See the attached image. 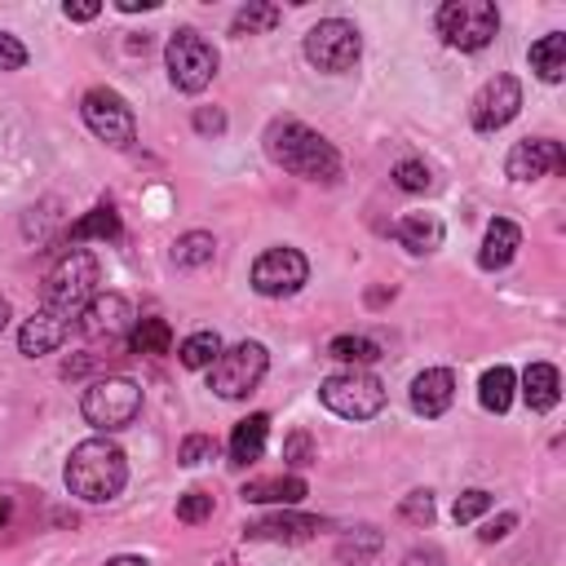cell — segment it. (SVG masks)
<instances>
[{
  "label": "cell",
  "instance_id": "cell-1",
  "mask_svg": "<svg viewBox=\"0 0 566 566\" xmlns=\"http://www.w3.org/2000/svg\"><path fill=\"white\" fill-rule=\"evenodd\" d=\"M265 155L283 172L305 177V181H336L340 177L336 146L323 133H314L310 124H301V119H270V128H265Z\"/></svg>",
  "mask_w": 566,
  "mask_h": 566
},
{
  "label": "cell",
  "instance_id": "cell-2",
  "mask_svg": "<svg viewBox=\"0 0 566 566\" xmlns=\"http://www.w3.org/2000/svg\"><path fill=\"white\" fill-rule=\"evenodd\" d=\"M62 478H66V491L80 495L84 504H106V500H115L124 491L128 460H124L119 442H111L106 433H97V438H84V442L71 447Z\"/></svg>",
  "mask_w": 566,
  "mask_h": 566
},
{
  "label": "cell",
  "instance_id": "cell-3",
  "mask_svg": "<svg viewBox=\"0 0 566 566\" xmlns=\"http://www.w3.org/2000/svg\"><path fill=\"white\" fill-rule=\"evenodd\" d=\"M97 283H102V265L93 252L84 248H71L44 279V292H40V310L49 314H62V318H80L84 305L97 296Z\"/></svg>",
  "mask_w": 566,
  "mask_h": 566
},
{
  "label": "cell",
  "instance_id": "cell-4",
  "mask_svg": "<svg viewBox=\"0 0 566 566\" xmlns=\"http://www.w3.org/2000/svg\"><path fill=\"white\" fill-rule=\"evenodd\" d=\"M80 416L97 429V433H115V429H128L137 416H142V385L128 380V376H102L84 389L80 398Z\"/></svg>",
  "mask_w": 566,
  "mask_h": 566
},
{
  "label": "cell",
  "instance_id": "cell-5",
  "mask_svg": "<svg viewBox=\"0 0 566 566\" xmlns=\"http://www.w3.org/2000/svg\"><path fill=\"white\" fill-rule=\"evenodd\" d=\"M318 402L340 420H371L385 407V380L367 367H345L318 385Z\"/></svg>",
  "mask_w": 566,
  "mask_h": 566
},
{
  "label": "cell",
  "instance_id": "cell-6",
  "mask_svg": "<svg viewBox=\"0 0 566 566\" xmlns=\"http://www.w3.org/2000/svg\"><path fill=\"white\" fill-rule=\"evenodd\" d=\"M500 31V13L491 0H447L438 9V35L442 44L460 49V53H478L495 40Z\"/></svg>",
  "mask_w": 566,
  "mask_h": 566
},
{
  "label": "cell",
  "instance_id": "cell-7",
  "mask_svg": "<svg viewBox=\"0 0 566 566\" xmlns=\"http://www.w3.org/2000/svg\"><path fill=\"white\" fill-rule=\"evenodd\" d=\"M164 66H168L172 88L199 93V88H208L212 75H217V49H212L199 31L181 27V31H172L168 44H164Z\"/></svg>",
  "mask_w": 566,
  "mask_h": 566
},
{
  "label": "cell",
  "instance_id": "cell-8",
  "mask_svg": "<svg viewBox=\"0 0 566 566\" xmlns=\"http://www.w3.org/2000/svg\"><path fill=\"white\" fill-rule=\"evenodd\" d=\"M265 367H270L265 345H261V340H239V345L221 349L217 363L208 367V389H212L217 398H248V394L261 385Z\"/></svg>",
  "mask_w": 566,
  "mask_h": 566
},
{
  "label": "cell",
  "instance_id": "cell-9",
  "mask_svg": "<svg viewBox=\"0 0 566 566\" xmlns=\"http://www.w3.org/2000/svg\"><path fill=\"white\" fill-rule=\"evenodd\" d=\"M363 57V35L345 18H323L305 31V62L327 75H345Z\"/></svg>",
  "mask_w": 566,
  "mask_h": 566
},
{
  "label": "cell",
  "instance_id": "cell-10",
  "mask_svg": "<svg viewBox=\"0 0 566 566\" xmlns=\"http://www.w3.org/2000/svg\"><path fill=\"white\" fill-rule=\"evenodd\" d=\"M80 115H84L88 133L97 142L115 146V150H124V146L137 142V115H133V106L115 88H88L84 102H80Z\"/></svg>",
  "mask_w": 566,
  "mask_h": 566
},
{
  "label": "cell",
  "instance_id": "cell-11",
  "mask_svg": "<svg viewBox=\"0 0 566 566\" xmlns=\"http://www.w3.org/2000/svg\"><path fill=\"white\" fill-rule=\"evenodd\" d=\"M305 279H310V261H305V252H296L287 243L283 248H265L252 261V287L261 296H292V292L305 287Z\"/></svg>",
  "mask_w": 566,
  "mask_h": 566
},
{
  "label": "cell",
  "instance_id": "cell-12",
  "mask_svg": "<svg viewBox=\"0 0 566 566\" xmlns=\"http://www.w3.org/2000/svg\"><path fill=\"white\" fill-rule=\"evenodd\" d=\"M517 111H522V84H517L513 75H491V80L478 88L469 115H473V128H478V133H500Z\"/></svg>",
  "mask_w": 566,
  "mask_h": 566
},
{
  "label": "cell",
  "instance_id": "cell-13",
  "mask_svg": "<svg viewBox=\"0 0 566 566\" xmlns=\"http://www.w3.org/2000/svg\"><path fill=\"white\" fill-rule=\"evenodd\" d=\"M562 164H566V155L553 137H522V142H513V150L504 159V172L513 181H539V177L562 172Z\"/></svg>",
  "mask_w": 566,
  "mask_h": 566
},
{
  "label": "cell",
  "instance_id": "cell-14",
  "mask_svg": "<svg viewBox=\"0 0 566 566\" xmlns=\"http://www.w3.org/2000/svg\"><path fill=\"white\" fill-rule=\"evenodd\" d=\"M80 332L84 336H106V340H115V336H124V332H133V305L119 296V292H97L88 305H84V314H80Z\"/></svg>",
  "mask_w": 566,
  "mask_h": 566
},
{
  "label": "cell",
  "instance_id": "cell-15",
  "mask_svg": "<svg viewBox=\"0 0 566 566\" xmlns=\"http://www.w3.org/2000/svg\"><path fill=\"white\" fill-rule=\"evenodd\" d=\"M407 398H411V411H416V416H424V420L442 416V411L455 402V371H451V367H424V371L411 380Z\"/></svg>",
  "mask_w": 566,
  "mask_h": 566
},
{
  "label": "cell",
  "instance_id": "cell-16",
  "mask_svg": "<svg viewBox=\"0 0 566 566\" xmlns=\"http://www.w3.org/2000/svg\"><path fill=\"white\" fill-rule=\"evenodd\" d=\"M66 336H71V318L49 314V310H35V314L22 323V332H18V349H22L27 358H40V354H53Z\"/></svg>",
  "mask_w": 566,
  "mask_h": 566
},
{
  "label": "cell",
  "instance_id": "cell-17",
  "mask_svg": "<svg viewBox=\"0 0 566 566\" xmlns=\"http://www.w3.org/2000/svg\"><path fill=\"white\" fill-rule=\"evenodd\" d=\"M442 221L433 217V212H407V217H398L394 221V239L407 248V252H416V256H424V252H438L442 248Z\"/></svg>",
  "mask_w": 566,
  "mask_h": 566
},
{
  "label": "cell",
  "instance_id": "cell-18",
  "mask_svg": "<svg viewBox=\"0 0 566 566\" xmlns=\"http://www.w3.org/2000/svg\"><path fill=\"white\" fill-rule=\"evenodd\" d=\"M522 248V230L509 221V217H495L482 234V252H478V265L482 270H504Z\"/></svg>",
  "mask_w": 566,
  "mask_h": 566
},
{
  "label": "cell",
  "instance_id": "cell-19",
  "mask_svg": "<svg viewBox=\"0 0 566 566\" xmlns=\"http://www.w3.org/2000/svg\"><path fill=\"white\" fill-rule=\"evenodd\" d=\"M314 531H323V522L305 517V513H274V517H261V522L243 526L248 539H310Z\"/></svg>",
  "mask_w": 566,
  "mask_h": 566
},
{
  "label": "cell",
  "instance_id": "cell-20",
  "mask_svg": "<svg viewBox=\"0 0 566 566\" xmlns=\"http://www.w3.org/2000/svg\"><path fill=\"white\" fill-rule=\"evenodd\" d=\"M522 398L531 411H553L557 398H562V376L553 363H531L522 371Z\"/></svg>",
  "mask_w": 566,
  "mask_h": 566
},
{
  "label": "cell",
  "instance_id": "cell-21",
  "mask_svg": "<svg viewBox=\"0 0 566 566\" xmlns=\"http://www.w3.org/2000/svg\"><path fill=\"white\" fill-rule=\"evenodd\" d=\"M265 433H270V416H265V411L243 416V420L234 424V433H230V460H234V464H252V460H261V451H265Z\"/></svg>",
  "mask_w": 566,
  "mask_h": 566
},
{
  "label": "cell",
  "instance_id": "cell-22",
  "mask_svg": "<svg viewBox=\"0 0 566 566\" xmlns=\"http://www.w3.org/2000/svg\"><path fill=\"white\" fill-rule=\"evenodd\" d=\"M239 495H243L248 504H296V500L310 495V486H305V478L287 473V478H256V482H248Z\"/></svg>",
  "mask_w": 566,
  "mask_h": 566
},
{
  "label": "cell",
  "instance_id": "cell-23",
  "mask_svg": "<svg viewBox=\"0 0 566 566\" xmlns=\"http://www.w3.org/2000/svg\"><path fill=\"white\" fill-rule=\"evenodd\" d=\"M526 57H531V71H535L544 84H557V80L566 75V35H562V31L539 35Z\"/></svg>",
  "mask_w": 566,
  "mask_h": 566
},
{
  "label": "cell",
  "instance_id": "cell-24",
  "mask_svg": "<svg viewBox=\"0 0 566 566\" xmlns=\"http://www.w3.org/2000/svg\"><path fill=\"white\" fill-rule=\"evenodd\" d=\"M513 389H517V376H513V367H504V363H495V367H486L482 371V380H478V398H482V407L486 411H509V402H513Z\"/></svg>",
  "mask_w": 566,
  "mask_h": 566
},
{
  "label": "cell",
  "instance_id": "cell-25",
  "mask_svg": "<svg viewBox=\"0 0 566 566\" xmlns=\"http://www.w3.org/2000/svg\"><path fill=\"white\" fill-rule=\"evenodd\" d=\"M327 358H336V363H345V367H367V363L380 358V345H376L371 336L345 332V336H332V340H327Z\"/></svg>",
  "mask_w": 566,
  "mask_h": 566
},
{
  "label": "cell",
  "instance_id": "cell-26",
  "mask_svg": "<svg viewBox=\"0 0 566 566\" xmlns=\"http://www.w3.org/2000/svg\"><path fill=\"white\" fill-rule=\"evenodd\" d=\"M212 256H217V239L208 230H190V234H181L172 243V265H181V270H199Z\"/></svg>",
  "mask_w": 566,
  "mask_h": 566
},
{
  "label": "cell",
  "instance_id": "cell-27",
  "mask_svg": "<svg viewBox=\"0 0 566 566\" xmlns=\"http://www.w3.org/2000/svg\"><path fill=\"white\" fill-rule=\"evenodd\" d=\"M279 22H283V9H279V4L252 0V4H243V9L234 13L230 31H234V35H261V31H274Z\"/></svg>",
  "mask_w": 566,
  "mask_h": 566
},
{
  "label": "cell",
  "instance_id": "cell-28",
  "mask_svg": "<svg viewBox=\"0 0 566 566\" xmlns=\"http://www.w3.org/2000/svg\"><path fill=\"white\" fill-rule=\"evenodd\" d=\"M128 345H133L137 354H168L172 327H168L164 318H137L133 332H128Z\"/></svg>",
  "mask_w": 566,
  "mask_h": 566
},
{
  "label": "cell",
  "instance_id": "cell-29",
  "mask_svg": "<svg viewBox=\"0 0 566 566\" xmlns=\"http://www.w3.org/2000/svg\"><path fill=\"white\" fill-rule=\"evenodd\" d=\"M217 354H221V336H217V332H190V336L181 340V349H177L181 367H190V371L212 367V363H217Z\"/></svg>",
  "mask_w": 566,
  "mask_h": 566
},
{
  "label": "cell",
  "instance_id": "cell-30",
  "mask_svg": "<svg viewBox=\"0 0 566 566\" xmlns=\"http://www.w3.org/2000/svg\"><path fill=\"white\" fill-rule=\"evenodd\" d=\"M115 234H119V217H115L111 203L93 208L88 217H80V221L71 226V243H84V239H115Z\"/></svg>",
  "mask_w": 566,
  "mask_h": 566
},
{
  "label": "cell",
  "instance_id": "cell-31",
  "mask_svg": "<svg viewBox=\"0 0 566 566\" xmlns=\"http://www.w3.org/2000/svg\"><path fill=\"white\" fill-rule=\"evenodd\" d=\"M394 186H398V190H407V195L429 190V186H433L429 164H424V159H398V164H394Z\"/></svg>",
  "mask_w": 566,
  "mask_h": 566
},
{
  "label": "cell",
  "instance_id": "cell-32",
  "mask_svg": "<svg viewBox=\"0 0 566 566\" xmlns=\"http://www.w3.org/2000/svg\"><path fill=\"white\" fill-rule=\"evenodd\" d=\"M217 455V442L208 438V433H190V438H181V447H177V460L186 464V469H195V464H203V460H212Z\"/></svg>",
  "mask_w": 566,
  "mask_h": 566
},
{
  "label": "cell",
  "instance_id": "cell-33",
  "mask_svg": "<svg viewBox=\"0 0 566 566\" xmlns=\"http://www.w3.org/2000/svg\"><path fill=\"white\" fill-rule=\"evenodd\" d=\"M283 460H287L292 469H305V464H314V460H318V451H314V438H310L305 429L287 433V442H283Z\"/></svg>",
  "mask_w": 566,
  "mask_h": 566
},
{
  "label": "cell",
  "instance_id": "cell-34",
  "mask_svg": "<svg viewBox=\"0 0 566 566\" xmlns=\"http://www.w3.org/2000/svg\"><path fill=\"white\" fill-rule=\"evenodd\" d=\"M486 509H491V495H486L482 486H473V491H464V495L455 500L451 517H455V522H473V517H482Z\"/></svg>",
  "mask_w": 566,
  "mask_h": 566
},
{
  "label": "cell",
  "instance_id": "cell-35",
  "mask_svg": "<svg viewBox=\"0 0 566 566\" xmlns=\"http://www.w3.org/2000/svg\"><path fill=\"white\" fill-rule=\"evenodd\" d=\"M177 517H181V522H203V517H212V495H208V491H186V495L177 500Z\"/></svg>",
  "mask_w": 566,
  "mask_h": 566
},
{
  "label": "cell",
  "instance_id": "cell-36",
  "mask_svg": "<svg viewBox=\"0 0 566 566\" xmlns=\"http://www.w3.org/2000/svg\"><path fill=\"white\" fill-rule=\"evenodd\" d=\"M398 513H402L407 522H416V526H429V522H433V495H429V491H411V495L398 504Z\"/></svg>",
  "mask_w": 566,
  "mask_h": 566
},
{
  "label": "cell",
  "instance_id": "cell-37",
  "mask_svg": "<svg viewBox=\"0 0 566 566\" xmlns=\"http://www.w3.org/2000/svg\"><path fill=\"white\" fill-rule=\"evenodd\" d=\"M27 66V44L9 31H0V71H22Z\"/></svg>",
  "mask_w": 566,
  "mask_h": 566
},
{
  "label": "cell",
  "instance_id": "cell-38",
  "mask_svg": "<svg viewBox=\"0 0 566 566\" xmlns=\"http://www.w3.org/2000/svg\"><path fill=\"white\" fill-rule=\"evenodd\" d=\"M376 548H380V535H376L371 526H363L358 539H345V544H340V557H349V553H354V557H367V553H376Z\"/></svg>",
  "mask_w": 566,
  "mask_h": 566
},
{
  "label": "cell",
  "instance_id": "cell-39",
  "mask_svg": "<svg viewBox=\"0 0 566 566\" xmlns=\"http://www.w3.org/2000/svg\"><path fill=\"white\" fill-rule=\"evenodd\" d=\"M513 526H517V517H513V513H500V517H495V522H486L478 535H482V544H495V539H504Z\"/></svg>",
  "mask_w": 566,
  "mask_h": 566
},
{
  "label": "cell",
  "instance_id": "cell-40",
  "mask_svg": "<svg viewBox=\"0 0 566 566\" xmlns=\"http://www.w3.org/2000/svg\"><path fill=\"white\" fill-rule=\"evenodd\" d=\"M62 13H66L71 22H88V18H97V13H102V4H97V0H66V4H62Z\"/></svg>",
  "mask_w": 566,
  "mask_h": 566
},
{
  "label": "cell",
  "instance_id": "cell-41",
  "mask_svg": "<svg viewBox=\"0 0 566 566\" xmlns=\"http://www.w3.org/2000/svg\"><path fill=\"white\" fill-rule=\"evenodd\" d=\"M195 128H199V133H221V128H226V115H221V111L199 106V111H195Z\"/></svg>",
  "mask_w": 566,
  "mask_h": 566
},
{
  "label": "cell",
  "instance_id": "cell-42",
  "mask_svg": "<svg viewBox=\"0 0 566 566\" xmlns=\"http://www.w3.org/2000/svg\"><path fill=\"white\" fill-rule=\"evenodd\" d=\"M106 566H146V557H133V553H119V557H111Z\"/></svg>",
  "mask_w": 566,
  "mask_h": 566
},
{
  "label": "cell",
  "instance_id": "cell-43",
  "mask_svg": "<svg viewBox=\"0 0 566 566\" xmlns=\"http://www.w3.org/2000/svg\"><path fill=\"white\" fill-rule=\"evenodd\" d=\"M124 13H137V9H155V0H119Z\"/></svg>",
  "mask_w": 566,
  "mask_h": 566
},
{
  "label": "cell",
  "instance_id": "cell-44",
  "mask_svg": "<svg viewBox=\"0 0 566 566\" xmlns=\"http://www.w3.org/2000/svg\"><path fill=\"white\" fill-rule=\"evenodd\" d=\"M4 323H9V301L0 296V332H4Z\"/></svg>",
  "mask_w": 566,
  "mask_h": 566
},
{
  "label": "cell",
  "instance_id": "cell-45",
  "mask_svg": "<svg viewBox=\"0 0 566 566\" xmlns=\"http://www.w3.org/2000/svg\"><path fill=\"white\" fill-rule=\"evenodd\" d=\"M4 522H9V504L0 500V526H4Z\"/></svg>",
  "mask_w": 566,
  "mask_h": 566
}]
</instances>
